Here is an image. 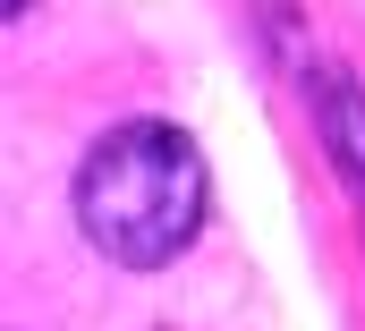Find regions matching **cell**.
Listing matches in <instances>:
<instances>
[{
    "label": "cell",
    "mask_w": 365,
    "mask_h": 331,
    "mask_svg": "<svg viewBox=\"0 0 365 331\" xmlns=\"http://www.w3.org/2000/svg\"><path fill=\"white\" fill-rule=\"evenodd\" d=\"M212 213V170L179 119H119L77 162V230L119 272H162Z\"/></svg>",
    "instance_id": "6da1fadb"
},
{
    "label": "cell",
    "mask_w": 365,
    "mask_h": 331,
    "mask_svg": "<svg viewBox=\"0 0 365 331\" xmlns=\"http://www.w3.org/2000/svg\"><path fill=\"white\" fill-rule=\"evenodd\" d=\"M0 9H9V17H26V9H34V0H0Z\"/></svg>",
    "instance_id": "3957f363"
},
{
    "label": "cell",
    "mask_w": 365,
    "mask_h": 331,
    "mask_svg": "<svg viewBox=\"0 0 365 331\" xmlns=\"http://www.w3.org/2000/svg\"><path fill=\"white\" fill-rule=\"evenodd\" d=\"M314 119H323V145H331L340 178L365 195V85L349 68H314Z\"/></svg>",
    "instance_id": "7a4b0ae2"
}]
</instances>
